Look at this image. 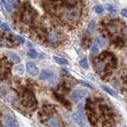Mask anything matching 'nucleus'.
Here are the masks:
<instances>
[{
	"label": "nucleus",
	"instance_id": "27",
	"mask_svg": "<svg viewBox=\"0 0 127 127\" xmlns=\"http://www.w3.org/2000/svg\"><path fill=\"white\" fill-rule=\"evenodd\" d=\"M79 83H81L82 85H83L84 87H87V88H92V87H91V86L90 85V84H88V83H86V82H83V81H79Z\"/></svg>",
	"mask_w": 127,
	"mask_h": 127
},
{
	"label": "nucleus",
	"instance_id": "24",
	"mask_svg": "<svg viewBox=\"0 0 127 127\" xmlns=\"http://www.w3.org/2000/svg\"><path fill=\"white\" fill-rule=\"evenodd\" d=\"M14 39L15 40H17V41L20 43V44H24L25 43V39H24L22 37H21V36H19V35H15L14 36Z\"/></svg>",
	"mask_w": 127,
	"mask_h": 127
},
{
	"label": "nucleus",
	"instance_id": "19",
	"mask_svg": "<svg viewBox=\"0 0 127 127\" xmlns=\"http://www.w3.org/2000/svg\"><path fill=\"white\" fill-rule=\"evenodd\" d=\"M99 53V49L97 45H93V46L91 47V53L93 55H97Z\"/></svg>",
	"mask_w": 127,
	"mask_h": 127
},
{
	"label": "nucleus",
	"instance_id": "4",
	"mask_svg": "<svg viewBox=\"0 0 127 127\" xmlns=\"http://www.w3.org/2000/svg\"><path fill=\"white\" fill-rule=\"evenodd\" d=\"M54 77V72L52 70L49 69H44L41 71V74H40L39 79L41 80H49L52 79Z\"/></svg>",
	"mask_w": 127,
	"mask_h": 127
},
{
	"label": "nucleus",
	"instance_id": "26",
	"mask_svg": "<svg viewBox=\"0 0 127 127\" xmlns=\"http://www.w3.org/2000/svg\"><path fill=\"white\" fill-rule=\"evenodd\" d=\"M6 1L9 2L10 4H11L12 6L16 7V6H18V1H17V0H6Z\"/></svg>",
	"mask_w": 127,
	"mask_h": 127
},
{
	"label": "nucleus",
	"instance_id": "22",
	"mask_svg": "<svg viewBox=\"0 0 127 127\" xmlns=\"http://www.w3.org/2000/svg\"><path fill=\"white\" fill-rule=\"evenodd\" d=\"M94 10H95V11L96 12L97 14H101V13H102V12H103V10H104L102 6H101V5L96 6L94 8Z\"/></svg>",
	"mask_w": 127,
	"mask_h": 127
},
{
	"label": "nucleus",
	"instance_id": "7",
	"mask_svg": "<svg viewBox=\"0 0 127 127\" xmlns=\"http://www.w3.org/2000/svg\"><path fill=\"white\" fill-rule=\"evenodd\" d=\"M46 125L49 127H60L59 122L56 118H50L46 121Z\"/></svg>",
	"mask_w": 127,
	"mask_h": 127
},
{
	"label": "nucleus",
	"instance_id": "17",
	"mask_svg": "<svg viewBox=\"0 0 127 127\" xmlns=\"http://www.w3.org/2000/svg\"><path fill=\"white\" fill-rule=\"evenodd\" d=\"M95 20H92V21H91V22L89 23V26H88V32L89 33H93L95 31Z\"/></svg>",
	"mask_w": 127,
	"mask_h": 127
},
{
	"label": "nucleus",
	"instance_id": "9",
	"mask_svg": "<svg viewBox=\"0 0 127 127\" xmlns=\"http://www.w3.org/2000/svg\"><path fill=\"white\" fill-rule=\"evenodd\" d=\"M101 87H102V89L103 91H106V93H108L109 95H110L111 96H114V97H116V96H117V93L115 92V91H114L113 89L110 88L109 87L105 86V85H102Z\"/></svg>",
	"mask_w": 127,
	"mask_h": 127
},
{
	"label": "nucleus",
	"instance_id": "18",
	"mask_svg": "<svg viewBox=\"0 0 127 127\" xmlns=\"http://www.w3.org/2000/svg\"><path fill=\"white\" fill-rule=\"evenodd\" d=\"M96 43H97V45H99V47H104L105 44H106V41H105V40L103 39L102 37H98L96 38Z\"/></svg>",
	"mask_w": 127,
	"mask_h": 127
},
{
	"label": "nucleus",
	"instance_id": "3",
	"mask_svg": "<svg viewBox=\"0 0 127 127\" xmlns=\"http://www.w3.org/2000/svg\"><path fill=\"white\" fill-rule=\"evenodd\" d=\"M26 69L28 73L30 75H32V76H36V75H37L39 74L38 67L33 62H28L26 64Z\"/></svg>",
	"mask_w": 127,
	"mask_h": 127
},
{
	"label": "nucleus",
	"instance_id": "5",
	"mask_svg": "<svg viewBox=\"0 0 127 127\" xmlns=\"http://www.w3.org/2000/svg\"><path fill=\"white\" fill-rule=\"evenodd\" d=\"M79 16H80L79 10L71 9V8L66 13L67 18L71 20V21H75V20H77L79 18Z\"/></svg>",
	"mask_w": 127,
	"mask_h": 127
},
{
	"label": "nucleus",
	"instance_id": "28",
	"mask_svg": "<svg viewBox=\"0 0 127 127\" xmlns=\"http://www.w3.org/2000/svg\"><path fill=\"white\" fill-rule=\"evenodd\" d=\"M121 14L123 16V17L127 18V9H123L121 10Z\"/></svg>",
	"mask_w": 127,
	"mask_h": 127
},
{
	"label": "nucleus",
	"instance_id": "20",
	"mask_svg": "<svg viewBox=\"0 0 127 127\" xmlns=\"http://www.w3.org/2000/svg\"><path fill=\"white\" fill-rule=\"evenodd\" d=\"M124 40L121 37H118L116 39V41H115V44H116V45L118 46V47H122L124 45Z\"/></svg>",
	"mask_w": 127,
	"mask_h": 127
},
{
	"label": "nucleus",
	"instance_id": "2",
	"mask_svg": "<svg viewBox=\"0 0 127 127\" xmlns=\"http://www.w3.org/2000/svg\"><path fill=\"white\" fill-rule=\"evenodd\" d=\"M3 121H4L3 127H18V122H16V120L13 117L9 114H6L4 116Z\"/></svg>",
	"mask_w": 127,
	"mask_h": 127
},
{
	"label": "nucleus",
	"instance_id": "12",
	"mask_svg": "<svg viewBox=\"0 0 127 127\" xmlns=\"http://www.w3.org/2000/svg\"><path fill=\"white\" fill-rule=\"evenodd\" d=\"M54 61L57 62L59 64H61V65H67L68 64V61L67 60L64 59V58H61V57H53Z\"/></svg>",
	"mask_w": 127,
	"mask_h": 127
},
{
	"label": "nucleus",
	"instance_id": "16",
	"mask_svg": "<svg viewBox=\"0 0 127 127\" xmlns=\"http://www.w3.org/2000/svg\"><path fill=\"white\" fill-rule=\"evenodd\" d=\"M15 71L18 75H23L24 74V71H25V68H24V66L22 64L17 66V67H15Z\"/></svg>",
	"mask_w": 127,
	"mask_h": 127
},
{
	"label": "nucleus",
	"instance_id": "13",
	"mask_svg": "<svg viewBox=\"0 0 127 127\" xmlns=\"http://www.w3.org/2000/svg\"><path fill=\"white\" fill-rule=\"evenodd\" d=\"M49 41L52 42V43H56L58 41L57 34H56L55 33H51L49 35Z\"/></svg>",
	"mask_w": 127,
	"mask_h": 127
},
{
	"label": "nucleus",
	"instance_id": "11",
	"mask_svg": "<svg viewBox=\"0 0 127 127\" xmlns=\"http://www.w3.org/2000/svg\"><path fill=\"white\" fill-rule=\"evenodd\" d=\"M77 114L80 116L83 119H84L85 117V112H84V108H83V103H79L77 106Z\"/></svg>",
	"mask_w": 127,
	"mask_h": 127
},
{
	"label": "nucleus",
	"instance_id": "29",
	"mask_svg": "<svg viewBox=\"0 0 127 127\" xmlns=\"http://www.w3.org/2000/svg\"><path fill=\"white\" fill-rule=\"evenodd\" d=\"M124 33H125V34H127V28L126 30H124Z\"/></svg>",
	"mask_w": 127,
	"mask_h": 127
},
{
	"label": "nucleus",
	"instance_id": "25",
	"mask_svg": "<svg viewBox=\"0 0 127 127\" xmlns=\"http://www.w3.org/2000/svg\"><path fill=\"white\" fill-rule=\"evenodd\" d=\"M105 8H106V10H108L109 12H114L115 11V9L114 8V6L112 5H110V4H106Z\"/></svg>",
	"mask_w": 127,
	"mask_h": 127
},
{
	"label": "nucleus",
	"instance_id": "23",
	"mask_svg": "<svg viewBox=\"0 0 127 127\" xmlns=\"http://www.w3.org/2000/svg\"><path fill=\"white\" fill-rule=\"evenodd\" d=\"M108 31L110 32V33H114L115 32L117 31V27L115 26L114 25H110L108 26Z\"/></svg>",
	"mask_w": 127,
	"mask_h": 127
},
{
	"label": "nucleus",
	"instance_id": "30",
	"mask_svg": "<svg viewBox=\"0 0 127 127\" xmlns=\"http://www.w3.org/2000/svg\"><path fill=\"white\" fill-rule=\"evenodd\" d=\"M1 23H2V22H1V20H0V25H1Z\"/></svg>",
	"mask_w": 127,
	"mask_h": 127
},
{
	"label": "nucleus",
	"instance_id": "10",
	"mask_svg": "<svg viewBox=\"0 0 127 127\" xmlns=\"http://www.w3.org/2000/svg\"><path fill=\"white\" fill-rule=\"evenodd\" d=\"M2 2L6 12H8V13H12V11H13V6H12L11 4H10L6 0H2Z\"/></svg>",
	"mask_w": 127,
	"mask_h": 127
},
{
	"label": "nucleus",
	"instance_id": "21",
	"mask_svg": "<svg viewBox=\"0 0 127 127\" xmlns=\"http://www.w3.org/2000/svg\"><path fill=\"white\" fill-rule=\"evenodd\" d=\"M0 29L4 30V31H10V26H8L6 23H4V22L1 23V25H0Z\"/></svg>",
	"mask_w": 127,
	"mask_h": 127
},
{
	"label": "nucleus",
	"instance_id": "15",
	"mask_svg": "<svg viewBox=\"0 0 127 127\" xmlns=\"http://www.w3.org/2000/svg\"><path fill=\"white\" fill-rule=\"evenodd\" d=\"M27 55L29 56V57L32 59H35V58H37V53L36 52L35 50L33 49H30L28 51V53H27Z\"/></svg>",
	"mask_w": 127,
	"mask_h": 127
},
{
	"label": "nucleus",
	"instance_id": "1",
	"mask_svg": "<svg viewBox=\"0 0 127 127\" xmlns=\"http://www.w3.org/2000/svg\"><path fill=\"white\" fill-rule=\"evenodd\" d=\"M87 95V91L86 89H77L75 90L71 95V99L73 102H78L83 98Z\"/></svg>",
	"mask_w": 127,
	"mask_h": 127
},
{
	"label": "nucleus",
	"instance_id": "14",
	"mask_svg": "<svg viewBox=\"0 0 127 127\" xmlns=\"http://www.w3.org/2000/svg\"><path fill=\"white\" fill-rule=\"evenodd\" d=\"M79 65H80L83 68H88L89 64H88V61H87V58H83L82 60L79 61Z\"/></svg>",
	"mask_w": 127,
	"mask_h": 127
},
{
	"label": "nucleus",
	"instance_id": "8",
	"mask_svg": "<svg viewBox=\"0 0 127 127\" xmlns=\"http://www.w3.org/2000/svg\"><path fill=\"white\" fill-rule=\"evenodd\" d=\"M6 54H7L8 57L10 58L11 61H13V62H14L15 64H18V63L21 62V59H20V57H18L17 54L12 53V52H8Z\"/></svg>",
	"mask_w": 127,
	"mask_h": 127
},
{
	"label": "nucleus",
	"instance_id": "6",
	"mask_svg": "<svg viewBox=\"0 0 127 127\" xmlns=\"http://www.w3.org/2000/svg\"><path fill=\"white\" fill-rule=\"evenodd\" d=\"M72 118L73 120L75 121V122L76 124L80 126V127H85V122L84 119H83L78 114H72Z\"/></svg>",
	"mask_w": 127,
	"mask_h": 127
}]
</instances>
